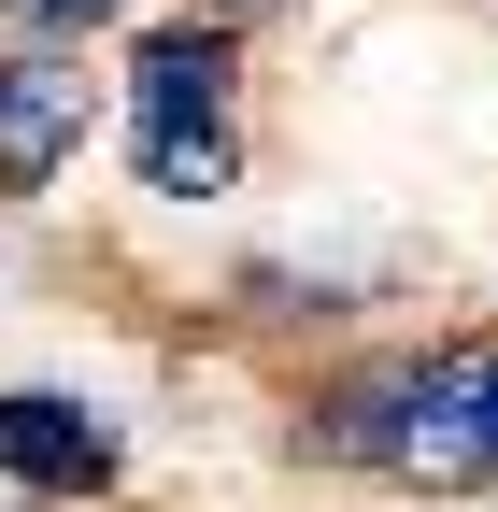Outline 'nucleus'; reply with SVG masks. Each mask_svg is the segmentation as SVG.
Listing matches in <instances>:
<instances>
[{
  "label": "nucleus",
  "mask_w": 498,
  "mask_h": 512,
  "mask_svg": "<svg viewBox=\"0 0 498 512\" xmlns=\"http://www.w3.org/2000/svg\"><path fill=\"white\" fill-rule=\"evenodd\" d=\"M200 15H228V29H242V15H257V0H200Z\"/></svg>",
  "instance_id": "6"
},
{
  "label": "nucleus",
  "mask_w": 498,
  "mask_h": 512,
  "mask_svg": "<svg viewBox=\"0 0 498 512\" xmlns=\"http://www.w3.org/2000/svg\"><path fill=\"white\" fill-rule=\"evenodd\" d=\"M86 128H100L86 57H57V43H0V200H43V185L86 157Z\"/></svg>",
  "instance_id": "3"
},
{
  "label": "nucleus",
  "mask_w": 498,
  "mask_h": 512,
  "mask_svg": "<svg viewBox=\"0 0 498 512\" xmlns=\"http://www.w3.org/2000/svg\"><path fill=\"white\" fill-rule=\"evenodd\" d=\"M29 43H86V29H114V15H143V0H0Z\"/></svg>",
  "instance_id": "5"
},
{
  "label": "nucleus",
  "mask_w": 498,
  "mask_h": 512,
  "mask_svg": "<svg viewBox=\"0 0 498 512\" xmlns=\"http://www.w3.org/2000/svg\"><path fill=\"white\" fill-rule=\"evenodd\" d=\"M114 128H129L143 200H228L242 185V29L228 15H157L114 72Z\"/></svg>",
  "instance_id": "2"
},
{
  "label": "nucleus",
  "mask_w": 498,
  "mask_h": 512,
  "mask_svg": "<svg viewBox=\"0 0 498 512\" xmlns=\"http://www.w3.org/2000/svg\"><path fill=\"white\" fill-rule=\"evenodd\" d=\"M299 456L385 484H498V342H399L328 370L299 399Z\"/></svg>",
  "instance_id": "1"
},
{
  "label": "nucleus",
  "mask_w": 498,
  "mask_h": 512,
  "mask_svg": "<svg viewBox=\"0 0 498 512\" xmlns=\"http://www.w3.org/2000/svg\"><path fill=\"white\" fill-rule=\"evenodd\" d=\"M0 484L100 498V484H129V427L100 399H72V384H0Z\"/></svg>",
  "instance_id": "4"
}]
</instances>
